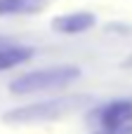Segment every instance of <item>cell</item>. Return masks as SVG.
Wrapping results in <instances>:
<instances>
[{
  "label": "cell",
  "mask_w": 132,
  "mask_h": 134,
  "mask_svg": "<svg viewBox=\"0 0 132 134\" xmlns=\"http://www.w3.org/2000/svg\"><path fill=\"white\" fill-rule=\"evenodd\" d=\"M78 75H80L78 66L59 64V66L38 68V71H28V73L19 75L17 80H12L9 90L14 94H33V92H43V90H52V87H64L68 82H73Z\"/></svg>",
  "instance_id": "cell-1"
},
{
  "label": "cell",
  "mask_w": 132,
  "mask_h": 134,
  "mask_svg": "<svg viewBox=\"0 0 132 134\" xmlns=\"http://www.w3.org/2000/svg\"><path fill=\"white\" fill-rule=\"evenodd\" d=\"M73 108H78V99H47V101L28 104L21 108H12L5 113V120L7 122H47L71 113Z\"/></svg>",
  "instance_id": "cell-2"
},
{
  "label": "cell",
  "mask_w": 132,
  "mask_h": 134,
  "mask_svg": "<svg viewBox=\"0 0 132 134\" xmlns=\"http://www.w3.org/2000/svg\"><path fill=\"white\" fill-rule=\"evenodd\" d=\"M97 118H99V125H102L104 134L130 132L125 125L132 120V101H125V99L123 101H111L104 108H99Z\"/></svg>",
  "instance_id": "cell-3"
},
{
  "label": "cell",
  "mask_w": 132,
  "mask_h": 134,
  "mask_svg": "<svg viewBox=\"0 0 132 134\" xmlns=\"http://www.w3.org/2000/svg\"><path fill=\"white\" fill-rule=\"evenodd\" d=\"M94 14L90 12H71V14H61L52 19V28L59 33H83L87 28L94 26Z\"/></svg>",
  "instance_id": "cell-4"
},
{
  "label": "cell",
  "mask_w": 132,
  "mask_h": 134,
  "mask_svg": "<svg viewBox=\"0 0 132 134\" xmlns=\"http://www.w3.org/2000/svg\"><path fill=\"white\" fill-rule=\"evenodd\" d=\"M50 0H0V14L14 16V14H35L47 7Z\"/></svg>",
  "instance_id": "cell-5"
},
{
  "label": "cell",
  "mask_w": 132,
  "mask_h": 134,
  "mask_svg": "<svg viewBox=\"0 0 132 134\" xmlns=\"http://www.w3.org/2000/svg\"><path fill=\"white\" fill-rule=\"evenodd\" d=\"M31 57H33L31 47H24V45H2L0 47V71H7V68H12L17 64H24Z\"/></svg>",
  "instance_id": "cell-6"
}]
</instances>
